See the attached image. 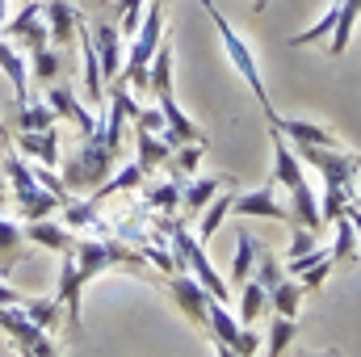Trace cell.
Instances as JSON below:
<instances>
[{
    "label": "cell",
    "mask_w": 361,
    "mask_h": 357,
    "mask_svg": "<svg viewBox=\"0 0 361 357\" xmlns=\"http://www.w3.org/2000/svg\"><path fill=\"white\" fill-rule=\"evenodd\" d=\"M269 139H273V173H269V181L290 185V219H294L298 227L319 231V227H324V214H319V202H315L311 181H307V173H302L298 152L290 147V139H286L277 126H269Z\"/></svg>",
    "instance_id": "obj_1"
},
{
    "label": "cell",
    "mask_w": 361,
    "mask_h": 357,
    "mask_svg": "<svg viewBox=\"0 0 361 357\" xmlns=\"http://www.w3.org/2000/svg\"><path fill=\"white\" fill-rule=\"evenodd\" d=\"M160 42H164V0H147L143 25L130 38V51H126V63H122L118 80H126L130 89H147V72H152V59H156Z\"/></svg>",
    "instance_id": "obj_2"
},
{
    "label": "cell",
    "mask_w": 361,
    "mask_h": 357,
    "mask_svg": "<svg viewBox=\"0 0 361 357\" xmlns=\"http://www.w3.org/2000/svg\"><path fill=\"white\" fill-rule=\"evenodd\" d=\"M202 8L210 13V21H214V30H219V38H223V51H227L231 68H235V72L244 76V85H248V89L257 92V105L265 109V118L273 122V118H277V109L269 105V92H265V76H261V68H257V55H252V47H248V42L240 38V30H235V25H231V21H227V17L219 13V4H214V0H202Z\"/></svg>",
    "instance_id": "obj_3"
},
{
    "label": "cell",
    "mask_w": 361,
    "mask_h": 357,
    "mask_svg": "<svg viewBox=\"0 0 361 357\" xmlns=\"http://www.w3.org/2000/svg\"><path fill=\"white\" fill-rule=\"evenodd\" d=\"M160 227H164V236H169V244H173V257H177V265L185 269V273H193L206 290H210V298H219V303H227V286H223V277L214 273V265H210V257H206V248H202V240H193L189 236V227L180 223L177 214H164L160 219Z\"/></svg>",
    "instance_id": "obj_4"
},
{
    "label": "cell",
    "mask_w": 361,
    "mask_h": 357,
    "mask_svg": "<svg viewBox=\"0 0 361 357\" xmlns=\"http://www.w3.org/2000/svg\"><path fill=\"white\" fill-rule=\"evenodd\" d=\"M4 181H8V189H13L17 210H21V219H25V223L51 219V214L63 206V198H59V193H51L42 181L34 177V169H30L21 156H4Z\"/></svg>",
    "instance_id": "obj_5"
},
{
    "label": "cell",
    "mask_w": 361,
    "mask_h": 357,
    "mask_svg": "<svg viewBox=\"0 0 361 357\" xmlns=\"http://www.w3.org/2000/svg\"><path fill=\"white\" fill-rule=\"evenodd\" d=\"M114 164H118V152L105 143V135L101 131H92L85 135V143H80V152L63 164V185L68 189H101L105 181L114 177Z\"/></svg>",
    "instance_id": "obj_6"
},
{
    "label": "cell",
    "mask_w": 361,
    "mask_h": 357,
    "mask_svg": "<svg viewBox=\"0 0 361 357\" xmlns=\"http://www.w3.org/2000/svg\"><path fill=\"white\" fill-rule=\"evenodd\" d=\"M72 257H76V265L85 277H97V273H105V269H130V273H147L143 265V257L135 253V248H126V244H105V240H76V248H72Z\"/></svg>",
    "instance_id": "obj_7"
},
{
    "label": "cell",
    "mask_w": 361,
    "mask_h": 357,
    "mask_svg": "<svg viewBox=\"0 0 361 357\" xmlns=\"http://www.w3.org/2000/svg\"><path fill=\"white\" fill-rule=\"evenodd\" d=\"M0 38H8L13 47H25V51L47 47L51 42V30H47V17H42V0H25L17 17H4Z\"/></svg>",
    "instance_id": "obj_8"
},
{
    "label": "cell",
    "mask_w": 361,
    "mask_h": 357,
    "mask_svg": "<svg viewBox=\"0 0 361 357\" xmlns=\"http://www.w3.org/2000/svg\"><path fill=\"white\" fill-rule=\"evenodd\" d=\"M231 214L235 219H273V223H290V206H281L277 198V181H265L261 189H248V193H235L231 198Z\"/></svg>",
    "instance_id": "obj_9"
},
{
    "label": "cell",
    "mask_w": 361,
    "mask_h": 357,
    "mask_svg": "<svg viewBox=\"0 0 361 357\" xmlns=\"http://www.w3.org/2000/svg\"><path fill=\"white\" fill-rule=\"evenodd\" d=\"M169 294H173V303H177L197 328H206V320H210V303H219V298H210V290H206L193 273H173V277H169Z\"/></svg>",
    "instance_id": "obj_10"
},
{
    "label": "cell",
    "mask_w": 361,
    "mask_h": 357,
    "mask_svg": "<svg viewBox=\"0 0 361 357\" xmlns=\"http://www.w3.org/2000/svg\"><path fill=\"white\" fill-rule=\"evenodd\" d=\"M42 17H47V30H51L55 51H68L72 42H80L85 21H80V8L72 0H42Z\"/></svg>",
    "instance_id": "obj_11"
},
{
    "label": "cell",
    "mask_w": 361,
    "mask_h": 357,
    "mask_svg": "<svg viewBox=\"0 0 361 357\" xmlns=\"http://www.w3.org/2000/svg\"><path fill=\"white\" fill-rule=\"evenodd\" d=\"M42 101L55 109V118H59V122H76V131H80V135L101 131V118H97L89 105L76 97V89H68V85H55V89H47V97H42Z\"/></svg>",
    "instance_id": "obj_12"
},
{
    "label": "cell",
    "mask_w": 361,
    "mask_h": 357,
    "mask_svg": "<svg viewBox=\"0 0 361 357\" xmlns=\"http://www.w3.org/2000/svg\"><path fill=\"white\" fill-rule=\"evenodd\" d=\"M63 261H59V290H55V298L63 303V315H68V328L72 332H80V290L89 286V277L80 273L76 265V257L72 253H59Z\"/></svg>",
    "instance_id": "obj_13"
},
{
    "label": "cell",
    "mask_w": 361,
    "mask_h": 357,
    "mask_svg": "<svg viewBox=\"0 0 361 357\" xmlns=\"http://www.w3.org/2000/svg\"><path fill=\"white\" fill-rule=\"evenodd\" d=\"M156 105H160V114H164V143H169V147H180V143H206V131L177 105V92H173V97H156Z\"/></svg>",
    "instance_id": "obj_14"
},
{
    "label": "cell",
    "mask_w": 361,
    "mask_h": 357,
    "mask_svg": "<svg viewBox=\"0 0 361 357\" xmlns=\"http://www.w3.org/2000/svg\"><path fill=\"white\" fill-rule=\"evenodd\" d=\"M89 38L97 59H101V76L118 80V72H122V30H118V21H97Z\"/></svg>",
    "instance_id": "obj_15"
},
{
    "label": "cell",
    "mask_w": 361,
    "mask_h": 357,
    "mask_svg": "<svg viewBox=\"0 0 361 357\" xmlns=\"http://www.w3.org/2000/svg\"><path fill=\"white\" fill-rule=\"evenodd\" d=\"M269 126H277L294 147H341V139L324 126V122H302V118H273Z\"/></svg>",
    "instance_id": "obj_16"
},
{
    "label": "cell",
    "mask_w": 361,
    "mask_h": 357,
    "mask_svg": "<svg viewBox=\"0 0 361 357\" xmlns=\"http://www.w3.org/2000/svg\"><path fill=\"white\" fill-rule=\"evenodd\" d=\"M25 244L51 248V253H72V248H76V236H72V227H68V223L38 219V223H25Z\"/></svg>",
    "instance_id": "obj_17"
},
{
    "label": "cell",
    "mask_w": 361,
    "mask_h": 357,
    "mask_svg": "<svg viewBox=\"0 0 361 357\" xmlns=\"http://www.w3.org/2000/svg\"><path fill=\"white\" fill-rule=\"evenodd\" d=\"M17 147H21V156L38 160L47 169L59 164V135L55 131H17Z\"/></svg>",
    "instance_id": "obj_18"
},
{
    "label": "cell",
    "mask_w": 361,
    "mask_h": 357,
    "mask_svg": "<svg viewBox=\"0 0 361 357\" xmlns=\"http://www.w3.org/2000/svg\"><path fill=\"white\" fill-rule=\"evenodd\" d=\"M0 72H4L8 85L17 89V105L30 101V68H25V55H21L8 38H0Z\"/></svg>",
    "instance_id": "obj_19"
},
{
    "label": "cell",
    "mask_w": 361,
    "mask_h": 357,
    "mask_svg": "<svg viewBox=\"0 0 361 357\" xmlns=\"http://www.w3.org/2000/svg\"><path fill=\"white\" fill-rule=\"evenodd\" d=\"M223 185H231V181H223V177H189V185H180V206H185L189 214H202V210L214 202V193H219Z\"/></svg>",
    "instance_id": "obj_20"
},
{
    "label": "cell",
    "mask_w": 361,
    "mask_h": 357,
    "mask_svg": "<svg viewBox=\"0 0 361 357\" xmlns=\"http://www.w3.org/2000/svg\"><path fill=\"white\" fill-rule=\"evenodd\" d=\"M206 332H210L214 341L231 345V349H240V345H244V324H240V320H231L227 303H210V320H206Z\"/></svg>",
    "instance_id": "obj_21"
},
{
    "label": "cell",
    "mask_w": 361,
    "mask_h": 357,
    "mask_svg": "<svg viewBox=\"0 0 361 357\" xmlns=\"http://www.w3.org/2000/svg\"><path fill=\"white\" fill-rule=\"evenodd\" d=\"M257 257H261V244L252 240L248 227H240V231H235V261H231V282H235V286H244V282L252 277Z\"/></svg>",
    "instance_id": "obj_22"
},
{
    "label": "cell",
    "mask_w": 361,
    "mask_h": 357,
    "mask_svg": "<svg viewBox=\"0 0 361 357\" xmlns=\"http://www.w3.org/2000/svg\"><path fill=\"white\" fill-rule=\"evenodd\" d=\"M55 122H59L55 109H51L47 101H34V97H30V101L17 105V122H13V126H17V131H55Z\"/></svg>",
    "instance_id": "obj_23"
},
{
    "label": "cell",
    "mask_w": 361,
    "mask_h": 357,
    "mask_svg": "<svg viewBox=\"0 0 361 357\" xmlns=\"http://www.w3.org/2000/svg\"><path fill=\"white\" fill-rule=\"evenodd\" d=\"M169 156H173V147L164 143V135H152V131H139V169L143 173H156L160 164H169Z\"/></svg>",
    "instance_id": "obj_24"
},
{
    "label": "cell",
    "mask_w": 361,
    "mask_h": 357,
    "mask_svg": "<svg viewBox=\"0 0 361 357\" xmlns=\"http://www.w3.org/2000/svg\"><path fill=\"white\" fill-rule=\"evenodd\" d=\"M21 311L42 328V332H55L59 328V320H63V303L51 294V298H21Z\"/></svg>",
    "instance_id": "obj_25"
},
{
    "label": "cell",
    "mask_w": 361,
    "mask_h": 357,
    "mask_svg": "<svg viewBox=\"0 0 361 357\" xmlns=\"http://www.w3.org/2000/svg\"><path fill=\"white\" fill-rule=\"evenodd\" d=\"M147 92H152V97H173V47H164V42H160V51H156V59H152Z\"/></svg>",
    "instance_id": "obj_26"
},
{
    "label": "cell",
    "mask_w": 361,
    "mask_h": 357,
    "mask_svg": "<svg viewBox=\"0 0 361 357\" xmlns=\"http://www.w3.org/2000/svg\"><path fill=\"white\" fill-rule=\"evenodd\" d=\"M357 17H361V0H341V17H336V30H332V47H328V55H345V51H349V38H353Z\"/></svg>",
    "instance_id": "obj_27"
},
{
    "label": "cell",
    "mask_w": 361,
    "mask_h": 357,
    "mask_svg": "<svg viewBox=\"0 0 361 357\" xmlns=\"http://www.w3.org/2000/svg\"><path fill=\"white\" fill-rule=\"evenodd\" d=\"M21 248H25V231L17 223H8L4 210H0V273H8V269L17 265Z\"/></svg>",
    "instance_id": "obj_28"
},
{
    "label": "cell",
    "mask_w": 361,
    "mask_h": 357,
    "mask_svg": "<svg viewBox=\"0 0 361 357\" xmlns=\"http://www.w3.org/2000/svg\"><path fill=\"white\" fill-rule=\"evenodd\" d=\"M302 294H307V290H302V282L281 277V282L269 290V307L277 311V315H290V320H294V315H298V307H302Z\"/></svg>",
    "instance_id": "obj_29"
},
{
    "label": "cell",
    "mask_w": 361,
    "mask_h": 357,
    "mask_svg": "<svg viewBox=\"0 0 361 357\" xmlns=\"http://www.w3.org/2000/svg\"><path fill=\"white\" fill-rule=\"evenodd\" d=\"M240 290H244V303H240V324H257V320L265 315V307H269V290H265L257 277H248Z\"/></svg>",
    "instance_id": "obj_30"
},
{
    "label": "cell",
    "mask_w": 361,
    "mask_h": 357,
    "mask_svg": "<svg viewBox=\"0 0 361 357\" xmlns=\"http://www.w3.org/2000/svg\"><path fill=\"white\" fill-rule=\"evenodd\" d=\"M231 198H235L231 189H223V193H214V202H210V206L202 210V227H197V240H210V236L219 231V223H223V219L231 214Z\"/></svg>",
    "instance_id": "obj_31"
},
{
    "label": "cell",
    "mask_w": 361,
    "mask_h": 357,
    "mask_svg": "<svg viewBox=\"0 0 361 357\" xmlns=\"http://www.w3.org/2000/svg\"><path fill=\"white\" fill-rule=\"evenodd\" d=\"M336 17H341V0H332L328 4V13L311 25V30H298V34H290V47H311V42H319V38H328L332 30H336Z\"/></svg>",
    "instance_id": "obj_32"
},
{
    "label": "cell",
    "mask_w": 361,
    "mask_h": 357,
    "mask_svg": "<svg viewBox=\"0 0 361 357\" xmlns=\"http://www.w3.org/2000/svg\"><path fill=\"white\" fill-rule=\"evenodd\" d=\"M114 13H118V30H122V42H130L143 25V13H147V0H114Z\"/></svg>",
    "instance_id": "obj_33"
},
{
    "label": "cell",
    "mask_w": 361,
    "mask_h": 357,
    "mask_svg": "<svg viewBox=\"0 0 361 357\" xmlns=\"http://www.w3.org/2000/svg\"><path fill=\"white\" fill-rule=\"evenodd\" d=\"M97 206H101L97 198H89V202H76V198H68L59 210H63V223H68L72 231H85L89 223H97Z\"/></svg>",
    "instance_id": "obj_34"
},
{
    "label": "cell",
    "mask_w": 361,
    "mask_h": 357,
    "mask_svg": "<svg viewBox=\"0 0 361 357\" xmlns=\"http://www.w3.org/2000/svg\"><path fill=\"white\" fill-rule=\"evenodd\" d=\"M332 223H336V244H332V261H353V257H361V253H357V231H353L349 214H341V219H332Z\"/></svg>",
    "instance_id": "obj_35"
},
{
    "label": "cell",
    "mask_w": 361,
    "mask_h": 357,
    "mask_svg": "<svg viewBox=\"0 0 361 357\" xmlns=\"http://www.w3.org/2000/svg\"><path fill=\"white\" fill-rule=\"evenodd\" d=\"M143 177H147V173H143L139 164H126L122 173H114V177L105 181V185H101L92 198H97V202H105V198H114V193H122V189H135V185H143Z\"/></svg>",
    "instance_id": "obj_36"
},
{
    "label": "cell",
    "mask_w": 361,
    "mask_h": 357,
    "mask_svg": "<svg viewBox=\"0 0 361 357\" xmlns=\"http://www.w3.org/2000/svg\"><path fill=\"white\" fill-rule=\"evenodd\" d=\"M298 337V324L290 320V315H277L269 324V345H265V357H281L286 353V345Z\"/></svg>",
    "instance_id": "obj_37"
},
{
    "label": "cell",
    "mask_w": 361,
    "mask_h": 357,
    "mask_svg": "<svg viewBox=\"0 0 361 357\" xmlns=\"http://www.w3.org/2000/svg\"><path fill=\"white\" fill-rule=\"evenodd\" d=\"M30 72L42 80V85H55V76H59V51L47 42V47H38V51H30Z\"/></svg>",
    "instance_id": "obj_38"
},
{
    "label": "cell",
    "mask_w": 361,
    "mask_h": 357,
    "mask_svg": "<svg viewBox=\"0 0 361 357\" xmlns=\"http://www.w3.org/2000/svg\"><path fill=\"white\" fill-rule=\"evenodd\" d=\"M147 206L173 214V210L180 206V185L177 181H160V185H152V189H147Z\"/></svg>",
    "instance_id": "obj_39"
},
{
    "label": "cell",
    "mask_w": 361,
    "mask_h": 357,
    "mask_svg": "<svg viewBox=\"0 0 361 357\" xmlns=\"http://www.w3.org/2000/svg\"><path fill=\"white\" fill-rule=\"evenodd\" d=\"M202 147H206V143H180V147H173L169 164L177 169L180 177H193V173H197V164H202Z\"/></svg>",
    "instance_id": "obj_40"
},
{
    "label": "cell",
    "mask_w": 361,
    "mask_h": 357,
    "mask_svg": "<svg viewBox=\"0 0 361 357\" xmlns=\"http://www.w3.org/2000/svg\"><path fill=\"white\" fill-rule=\"evenodd\" d=\"M319 248V231H311V227H290V248H286V257L294 261V257H307V253H315Z\"/></svg>",
    "instance_id": "obj_41"
},
{
    "label": "cell",
    "mask_w": 361,
    "mask_h": 357,
    "mask_svg": "<svg viewBox=\"0 0 361 357\" xmlns=\"http://www.w3.org/2000/svg\"><path fill=\"white\" fill-rule=\"evenodd\" d=\"M281 277H286V269H281V261H277V257H269V253L261 248V257H257V282H261L265 290H273V286H277Z\"/></svg>",
    "instance_id": "obj_42"
},
{
    "label": "cell",
    "mask_w": 361,
    "mask_h": 357,
    "mask_svg": "<svg viewBox=\"0 0 361 357\" xmlns=\"http://www.w3.org/2000/svg\"><path fill=\"white\" fill-rule=\"evenodd\" d=\"M332 265H336V261H332V253H328V257H324L319 265H311L307 273H298V277H302V290H319V286H324V282L332 277Z\"/></svg>",
    "instance_id": "obj_43"
},
{
    "label": "cell",
    "mask_w": 361,
    "mask_h": 357,
    "mask_svg": "<svg viewBox=\"0 0 361 357\" xmlns=\"http://www.w3.org/2000/svg\"><path fill=\"white\" fill-rule=\"evenodd\" d=\"M139 131H152V135H164V114H160V105H152V109H135V118H130Z\"/></svg>",
    "instance_id": "obj_44"
},
{
    "label": "cell",
    "mask_w": 361,
    "mask_h": 357,
    "mask_svg": "<svg viewBox=\"0 0 361 357\" xmlns=\"http://www.w3.org/2000/svg\"><path fill=\"white\" fill-rule=\"evenodd\" d=\"M17 353L21 357H59V345H55V337H47V341H38V345H21Z\"/></svg>",
    "instance_id": "obj_45"
},
{
    "label": "cell",
    "mask_w": 361,
    "mask_h": 357,
    "mask_svg": "<svg viewBox=\"0 0 361 357\" xmlns=\"http://www.w3.org/2000/svg\"><path fill=\"white\" fill-rule=\"evenodd\" d=\"M345 214H349V223H353V231H357V240H361V198H353L345 206Z\"/></svg>",
    "instance_id": "obj_46"
},
{
    "label": "cell",
    "mask_w": 361,
    "mask_h": 357,
    "mask_svg": "<svg viewBox=\"0 0 361 357\" xmlns=\"http://www.w3.org/2000/svg\"><path fill=\"white\" fill-rule=\"evenodd\" d=\"M210 345H214V353H219V357H240L231 345H223V341H214V337H210Z\"/></svg>",
    "instance_id": "obj_47"
},
{
    "label": "cell",
    "mask_w": 361,
    "mask_h": 357,
    "mask_svg": "<svg viewBox=\"0 0 361 357\" xmlns=\"http://www.w3.org/2000/svg\"><path fill=\"white\" fill-rule=\"evenodd\" d=\"M4 17H8V0H0V30H4Z\"/></svg>",
    "instance_id": "obj_48"
},
{
    "label": "cell",
    "mask_w": 361,
    "mask_h": 357,
    "mask_svg": "<svg viewBox=\"0 0 361 357\" xmlns=\"http://www.w3.org/2000/svg\"><path fill=\"white\" fill-rule=\"evenodd\" d=\"M265 4H269V0H252V8H257V13H261V8H265Z\"/></svg>",
    "instance_id": "obj_49"
},
{
    "label": "cell",
    "mask_w": 361,
    "mask_h": 357,
    "mask_svg": "<svg viewBox=\"0 0 361 357\" xmlns=\"http://www.w3.org/2000/svg\"><path fill=\"white\" fill-rule=\"evenodd\" d=\"M302 357H341V353H302Z\"/></svg>",
    "instance_id": "obj_50"
},
{
    "label": "cell",
    "mask_w": 361,
    "mask_h": 357,
    "mask_svg": "<svg viewBox=\"0 0 361 357\" xmlns=\"http://www.w3.org/2000/svg\"><path fill=\"white\" fill-rule=\"evenodd\" d=\"M357 181H361V156H357ZM357 198H361V189H357Z\"/></svg>",
    "instance_id": "obj_51"
},
{
    "label": "cell",
    "mask_w": 361,
    "mask_h": 357,
    "mask_svg": "<svg viewBox=\"0 0 361 357\" xmlns=\"http://www.w3.org/2000/svg\"><path fill=\"white\" fill-rule=\"evenodd\" d=\"M0 193H4V173H0Z\"/></svg>",
    "instance_id": "obj_52"
}]
</instances>
